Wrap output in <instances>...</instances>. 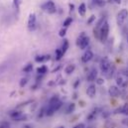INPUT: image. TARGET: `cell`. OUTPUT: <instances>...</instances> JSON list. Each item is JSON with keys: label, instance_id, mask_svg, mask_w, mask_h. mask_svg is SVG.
Listing matches in <instances>:
<instances>
[{"label": "cell", "instance_id": "cell-1", "mask_svg": "<svg viewBox=\"0 0 128 128\" xmlns=\"http://www.w3.org/2000/svg\"><path fill=\"white\" fill-rule=\"evenodd\" d=\"M108 33H109V25H108V22L105 20L99 29V37L98 38L100 39L101 42H106V40L108 38Z\"/></svg>", "mask_w": 128, "mask_h": 128}, {"label": "cell", "instance_id": "cell-2", "mask_svg": "<svg viewBox=\"0 0 128 128\" xmlns=\"http://www.w3.org/2000/svg\"><path fill=\"white\" fill-rule=\"evenodd\" d=\"M76 45H78L82 50L86 49L88 46L90 45V38L86 36L84 32L80 33V35L78 37V39H76Z\"/></svg>", "mask_w": 128, "mask_h": 128}, {"label": "cell", "instance_id": "cell-3", "mask_svg": "<svg viewBox=\"0 0 128 128\" xmlns=\"http://www.w3.org/2000/svg\"><path fill=\"white\" fill-rule=\"evenodd\" d=\"M41 7H42V9H43L44 11L48 12L49 14H54V13H56V11H57L56 4H55L54 1H52V0H49V1L45 2Z\"/></svg>", "mask_w": 128, "mask_h": 128}, {"label": "cell", "instance_id": "cell-4", "mask_svg": "<svg viewBox=\"0 0 128 128\" xmlns=\"http://www.w3.org/2000/svg\"><path fill=\"white\" fill-rule=\"evenodd\" d=\"M127 16H128L127 9H122V10H120V11L118 12V14H117V24H118L119 26H122V25L124 24V22H125Z\"/></svg>", "mask_w": 128, "mask_h": 128}, {"label": "cell", "instance_id": "cell-5", "mask_svg": "<svg viewBox=\"0 0 128 128\" xmlns=\"http://www.w3.org/2000/svg\"><path fill=\"white\" fill-rule=\"evenodd\" d=\"M110 66H111V63L109 62V60L107 58H104V59L101 60V62H100V70H101L102 74H106V72L109 70Z\"/></svg>", "mask_w": 128, "mask_h": 128}, {"label": "cell", "instance_id": "cell-6", "mask_svg": "<svg viewBox=\"0 0 128 128\" xmlns=\"http://www.w3.org/2000/svg\"><path fill=\"white\" fill-rule=\"evenodd\" d=\"M36 23H37V18H36V14L31 13L29 15V19H28V29L30 31L35 30L36 28Z\"/></svg>", "mask_w": 128, "mask_h": 128}, {"label": "cell", "instance_id": "cell-7", "mask_svg": "<svg viewBox=\"0 0 128 128\" xmlns=\"http://www.w3.org/2000/svg\"><path fill=\"white\" fill-rule=\"evenodd\" d=\"M92 58H94V53L90 50H86L84 53V55L82 56V63H88Z\"/></svg>", "mask_w": 128, "mask_h": 128}, {"label": "cell", "instance_id": "cell-8", "mask_svg": "<svg viewBox=\"0 0 128 128\" xmlns=\"http://www.w3.org/2000/svg\"><path fill=\"white\" fill-rule=\"evenodd\" d=\"M108 94H109V96H112V97H117V96L120 94V90H119V88H118L117 86H112L109 88Z\"/></svg>", "mask_w": 128, "mask_h": 128}, {"label": "cell", "instance_id": "cell-9", "mask_svg": "<svg viewBox=\"0 0 128 128\" xmlns=\"http://www.w3.org/2000/svg\"><path fill=\"white\" fill-rule=\"evenodd\" d=\"M96 94V88L94 84H90L88 88V90H86V94L88 97H90V98H92V97H94Z\"/></svg>", "mask_w": 128, "mask_h": 128}, {"label": "cell", "instance_id": "cell-10", "mask_svg": "<svg viewBox=\"0 0 128 128\" xmlns=\"http://www.w3.org/2000/svg\"><path fill=\"white\" fill-rule=\"evenodd\" d=\"M96 78H97V70H96V68H92V70L88 74V82H94Z\"/></svg>", "mask_w": 128, "mask_h": 128}, {"label": "cell", "instance_id": "cell-11", "mask_svg": "<svg viewBox=\"0 0 128 128\" xmlns=\"http://www.w3.org/2000/svg\"><path fill=\"white\" fill-rule=\"evenodd\" d=\"M115 113H119V114H124V115H128V104H124L121 107H119L118 109L115 110Z\"/></svg>", "mask_w": 128, "mask_h": 128}, {"label": "cell", "instance_id": "cell-12", "mask_svg": "<svg viewBox=\"0 0 128 128\" xmlns=\"http://www.w3.org/2000/svg\"><path fill=\"white\" fill-rule=\"evenodd\" d=\"M50 59H51V56H50V55H46V56L41 55V56H37V57L35 58V61H36L37 63H43V62L49 61Z\"/></svg>", "mask_w": 128, "mask_h": 128}, {"label": "cell", "instance_id": "cell-13", "mask_svg": "<svg viewBox=\"0 0 128 128\" xmlns=\"http://www.w3.org/2000/svg\"><path fill=\"white\" fill-rule=\"evenodd\" d=\"M86 6L84 3H82V4L80 5V7H78V13H80V16L84 17V16L86 15Z\"/></svg>", "mask_w": 128, "mask_h": 128}, {"label": "cell", "instance_id": "cell-14", "mask_svg": "<svg viewBox=\"0 0 128 128\" xmlns=\"http://www.w3.org/2000/svg\"><path fill=\"white\" fill-rule=\"evenodd\" d=\"M76 70V66L74 64H68V66H66V68H64V72L66 74H70L72 72H74V70Z\"/></svg>", "mask_w": 128, "mask_h": 128}, {"label": "cell", "instance_id": "cell-15", "mask_svg": "<svg viewBox=\"0 0 128 128\" xmlns=\"http://www.w3.org/2000/svg\"><path fill=\"white\" fill-rule=\"evenodd\" d=\"M114 72H115V66H113V64H111V66H110V68H109V70L106 72V78H111L112 76H113V74H114Z\"/></svg>", "mask_w": 128, "mask_h": 128}, {"label": "cell", "instance_id": "cell-16", "mask_svg": "<svg viewBox=\"0 0 128 128\" xmlns=\"http://www.w3.org/2000/svg\"><path fill=\"white\" fill-rule=\"evenodd\" d=\"M68 41L66 40V39H64V43H63V46H62V52H63V54H66V52L68 51Z\"/></svg>", "mask_w": 128, "mask_h": 128}, {"label": "cell", "instance_id": "cell-17", "mask_svg": "<svg viewBox=\"0 0 128 128\" xmlns=\"http://www.w3.org/2000/svg\"><path fill=\"white\" fill-rule=\"evenodd\" d=\"M47 66H40V68H37V72H38V74H46L47 72Z\"/></svg>", "mask_w": 128, "mask_h": 128}, {"label": "cell", "instance_id": "cell-18", "mask_svg": "<svg viewBox=\"0 0 128 128\" xmlns=\"http://www.w3.org/2000/svg\"><path fill=\"white\" fill-rule=\"evenodd\" d=\"M21 2H22V0H13V7L17 12H19V8H20Z\"/></svg>", "mask_w": 128, "mask_h": 128}, {"label": "cell", "instance_id": "cell-19", "mask_svg": "<svg viewBox=\"0 0 128 128\" xmlns=\"http://www.w3.org/2000/svg\"><path fill=\"white\" fill-rule=\"evenodd\" d=\"M63 56H64V54H63V52H62L61 49L56 50V60H57V61H60Z\"/></svg>", "mask_w": 128, "mask_h": 128}, {"label": "cell", "instance_id": "cell-20", "mask_svg": "<svg viewBox=\"0 0 128 128\" xmlns=\"http://www.w3.org/2000/svg\"><path fill=\"white\" fill-rule=\"evenodd\" d=\"M72 23V17H68V18H66L64 21V24H63V25H64V28H66V27H68Z\"/></svg>", "mask_w": 128, "mask_h": 128}, {"label": "cell", "instance_id": "cell-21", "mask_svg": "<svg viewBox=\"0 0 128 128\" xmlns=\"http://www.w3.org/2000/svg\"><path fill=\"white\" fill-rule=\"evenodd\" d=\"M116 84H117L119 86H124V80H123V78H122L121 76H118L116 78Z\"/></svg>", "mask_w": 128, "mask_h": 128}, {"label": "cell", "instance_id": "cell-22", "mask_svg": "<svg viewBox=\"0 0 128 128\" xmlns=\"http://www.w3.org/2000/svg\"><path fill=\"white\" fill-rule=\"evenodd\" d=\"M32 70H33V64H28L26 66H24L23 72H32Z\"/></svg>", "mask_w": 128, "mask_h": 128}, {"label": "cell", "instance_id": "cell-23", "mask_svg": "<svg viewBox=\"0 0 128 128\" xmlns=\"http://www.w3.org/2000/svg\"><path fill=\"white\" fill-rule=\"evenodd\" d=\"M27 82H28V78H21V80H20V88H24L26 84H27Z\"/></svg>", "mask_w": 128, "mask_h": 128}, {"label": "cell", "instance_id": "cell-24", "mask_svg": "<svg viewBox=\"0 0 128 128\" xmlns=\"http://www.w3.org/2000/svg\"><path fill=\"white\" fill-rule=\"evenodd\" d=\"M74 108H76V105H74V103H70V104L68 105V109H66V113H70V112H72V111L74 110Z\"/></svg>", "mask_w": 128, "mask_h": 128}, {"label": "cell", "instance_id": "cell-25", "mask_svg": "<svg viewBox=\"0 0 128 128\" xmlns=\"http://www.w3.org/2000/svg\"><path fill=\"white\" fill-rule=\"evenodd\" d=\"M66 28H62L61 30H60V32H59V36L60 37H64L66 36Z\"/></svg>", "mask_w": 128, "mask_h": 128}, {"label": "cell", "instance_id": "cell-26", "mask_svg": "<svg viewBox=\"0 0 128 128\" xmlns=\"http://www.w3.org/2000/svg\"><path fill=\"white\" fill-rule=\"evenodd\" d=\"M92 1L98 6H103L104 5V0H92Z\"/></svg>", "mask_w": 128, "mask_h": 128}, {"label": "cell", "instance_id": "cell-27", "mask_svg": "<svg viewBox=\"0 0 128 128\" xmlns=\"http://www.w3.org/2000/svg\"><path fill=\"white\" fill-rule=\"evenodd\" d=\"M72 128H86V124L84 123H78V124L74 125Z\"/></svg>", "mask_w": 128, "mask_h": 128}, {"label": "cell", "instance_id": "cell-28", "mask_svg": "<svg viewBox=\"0 0 128 128\" xmlns=\"http://www.w3.org/2000/svg\"><path fill=\"white\" fill-rule=\"evenodd\" d=\"M96 84H99V86H101V84H103V82H104V80H102V78H96Z\"/></svg>", "mask_w": 128, "mask_h": 128}, {"label": "cell", "instance_id": "cell-29", "mask_svg": "<svg viewBox=\"0 0 128 128\" xmlns=\"http://www.w3.org/2000/svg\"><path fill=\"white\" fill-rule=\"evenodd\" d=\"M94 20H96V16H94V15H92V16H90V19H88V24H92Z\"/></svg>", "mask_w": 128, "mask_h": 128}, {"label": "cell", "instance_id": "cell-30", "mask_svg": "<svg viewBox=\"0 0 128 128\" xmlns=\"http://www.w3.org/2000/svg\"><path fill=\"white\" fill-rule=\"evenodd\" d=\"M60 68H61V66H58L56 68H54V70H53V72H58Z\"/></svg>", "mask_w": 128, "mask_h": 128}, {"label": "cell", "instance_id": "cell-31", "mask_svg": "<svg viewBox=\"0 0 128 128\" xmlns=\"http://www.w3.org/2000/svg\"><path fill=\"white\" fill-rule=\"evenodd\" d=\"M68 6H70V11H72L74 8V4H68Z\"/></svg>", "mask_w": 128, "mask_h": 128}, {"label": "cell", "instance_id": "cell-32", "mask_svg": "<svg viewBox=\"0 0 128 128\" xmlns=\"http://www.w3.org/2000/svg\"><path fill=\"white\" fill-rule=\"evenodd\" d=\"M111 1H114V2L117 3V4H120V3H121V0H111Z\"/></svg>", "mask_w": 128, "mask_h": 128}, {"label": "cell", "instance_id": "cell-33", "mask_svg": "<svg viewBox=\"0 0 128 128\" xmlns=\"http://www.w3.org/2000/svg\"><path fill=\"white\" fill-rule=\"evenodd\" d=\"M124 74H125L126 76H128V68H127V70H125V72H124Z\"/></svg>", "mask_w": 128, "mask_h": 128}, {"label": "cell", "instance_id": "cell-34", "mask_svg": "<svg viewBox=\"0 0 128 128\" xmlns=\"http://www.w3.org/2000/svg\"><path fill=\"white\" fill-rule=\"evenodd\" d=\"M32 126H30V125H26V126H24L23 128H31Z\"/></svg>", "mask_w": 128, "mask_h": 128}, {"label": "cell", "instance_id": "cell-35", "mask_svg": "<svg viewBox=\"0 0 128 128\" xmlns=\"http://www.w3.org/2000/svg\"><path fill=\"white\" fill-rule=\"evenodd\" d=\"M58 128H64V126H59Z\"/></svg>", "mask_w": 128, "mask_h": 128}]
</instances>
